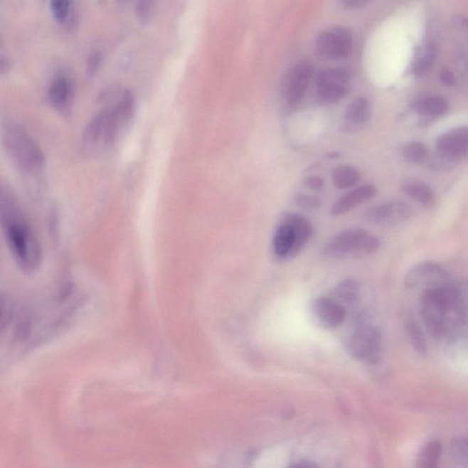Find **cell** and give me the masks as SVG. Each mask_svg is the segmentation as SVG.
Segmentation results:
<instances>
[{
	"instance_id": "obj_13",
	"label": "cell",
	"mask_w": 468,
	"mask_h": 468,
	"mask_svg": "<svg viewBox=\"0 0 468 468\" xmlns=\"http://www.w3.org/2000/svg\"><path fill=\"white\" fill-rule=\"evenodd\" d=\"M311 313L320 326L335 329L344 323L347 309L331 297H317L311 304Z\"/></svg>"
},
{
	"instance_id": "obj_28",
	"label": "cell",
	"mask_w": 468,
	"mask_h": 468,
	"mask_svg": "<svg viewBox=\"0 0 468 468\" xmlns=\"http://www.w3.org/2000/svg\"><path fill=\"white\" fill-rule=\"evenodd\" d=\"M72 3L67 0H53L50 3V11L58 22L66 24L73 19Z\"/></svg>"
},
{
	"instance_id": "obj_20",
	"label": "cell",
	"mask_w": 468,
	"mask_h": 468,
	"mask_svg": "<svg viewBox=\"0 0 468 468\" xmlns=\"http://www.w3.org/2000/svg\"><path fill=\"white\" fill-rule=\"evenodd\" d=\"M333 299L347 309V307H353L358 303L361 297V285L355 279H346L339 282L333 290Z\"/></svg>"
},
{
	"instance_id": "obj_9",
	"label": "cell",
	"mask_w": 468,
	"mask_h": 468,
	"mask_svg": "<svg viewBox=\"0 0 468 468\" xmlns=\"http://www.w3.org/2000/svg\"><path fill=\"white\" fill-rule=\"evenodd\" d=\"M351 76L347 70L326 67L316 75V96L324 105H336L346 97Z\"/></svg>"
},
{
	"instance_id": "obj_10",
	"label": "cell",
	"mask_w": 468,
	"mask_h": 468,
	"mask_svg": "<svg viewBox=\"0 0 468 468\" xmlns=\"http://www.w3.org/2000/svg\"><path fill=\"white\" fill-rule=\"evenodd\" d=\"M413 216L412 208L402 201H390L371 208L364 219L371 225L381 228H393L405 223Z\"/></svg>"
},
{
	"instance_id": "obj_5",
	"label": "cell",
	"mask_w": 468,
	"mask_h": 468,
	"mask_svg": "<svg viewBox=\"0 0 468 468\" xmlns=\"http://www.w3.org/2000/svg\"><path fill=\"white\" fill-rule=\"evenodd\" d=\"M380 240L362 228H351L336 234L324 246L323 253L333 259L366 257L379 250Z\"/></svg>"
},
{
	"instance_id": "obj_14",
	"label": "cell",
	"mask_w": 468,
	"mask_h": 468,
	"mask_svg": "<svg viewBox=\"0 0 468 468\" xmlns=\"http://www.w3.org/2000/svg\"><path fill=\"white\" fill-rule=\"evenodd\" d=\"M48 99L53 107L60 113H70L73 99L72 80L63 75H57L48 89Z\"/></svg>"
},
{
	"instance_id": "obj_2",
	"label": "cell",
	"mask_w": 468,
	"mask_h": 468,
	"mask_svg": "<svg viewBox=\"0 0 468 468\" xmlns=\"http://www.w3.org/2000/svg\"><path fill=\"white\" fill-rule=\"evenodd\" d=\"M1 223L6 243L19 267L36 270L41 262V248L36 234L21 208L9 192L1 193Z\"/></svg>"
},
{
	"instance_id": "obj_22",
	"label": "cell",
	"mask_w": 468,
	"mask_h": 468,
	"mask_svg": "<svg viewBox=\"0 0 468 468\" xmlns=\"http://www.w3.org/2000/svg\"><path fill=\"white\" fill-rule=\"evenodd\" d=\"M403 326H405L407 338L411 343L413 351L422 357L428 354V345L425 336L419 324L416 321L412 313H406L403 317Z\"/></svg>"
},
{
	"instance_id": "obj_17",
	"label": "cell",
	"mask_w": 468,
	"mask_h": 468,
	"mask_svg": "<svg viewBox=\"0 0 468 468\" xmlns=\"http://www.w3.org/2000/svg\"><path fill=\"white\" fill-rule=\"evenodd\" d=\"M275 255L280 259H292L297 256V235L290 223L282 220L272 239Z\"/></svg>"
},
{
	"instance_id": "obj_32",
	"label": "cell",
	"mask_w": 468,
	"mask_h": 468,
	"mask_svg": "<svg viewBox=\"0 0 468 468\" xmlns=\"http://www.w3.org/2000/svg\"><path fill=\"white\" fill-rule=\"evenodd\" d=\"M368 3L365 0H343V1L339 2V4L346 11H356V9L363 8Z\"/></svg>"
},
{
	"instance_id": "obj_15",
	"label": "cell",
	"mask_w": 468,
	"mask_h": 468,
	"mask_svg": "<svg viewBox=\"0 0 468 468\" xmlns=\"http://www.w3.org/2000/svg\"><path fill=\"white\" fill-rule=\"evenodd\" d=\"M371 117V102L364 96H360L351 101L346 108L341 130L348 133L356 132L365 126Z\"/></svg>"
},
{
	"instance_id": "obj_27",
	"label": "cell",
	"mask_w": 468,
	"mask_h": 468,
	"mask_svg": "<svg viewBox=\"0 0 468 468\" xmlns=\"http://www.w3.org/2000/svg\"><path fill=\"white\" fill-rule=\"evenodd\" d=\"M450 450L454 466L457 468H468V437L453 439Z\"/></svg>"
},
{
	"instance_id": "obj_26",
	"label": "cell",
	"mask_w": 468,
	"mask_h": 468,
	"mask_svg": "<svg viewBox=\"0 0 468 468\" xmlns=\"http://www.w3.org/2000/svg\"><path fill=\"white\" fill-rule=\"evenodd\" d=\"M437 57V50L434 44L426 43L418 54V59L413 64V72L416 75H424L434 66Z\"/></svg>"
},
{
	"instance_id": "obj_34",
	"label": "cell",
	"mask_w": 468,
	"mask_h": 468,
	"mask_svg": "<svg viewBox=\"0 0 468 468\" xmlns=\"http://www.w3.org/2000/svg\"><path fill=\"white\" fill-rule=\"evenodd\" d=\"M101 63V54L98 51L92 53L89 57L87 70L90 75H92L97 70Z\"/></svg>"
},
{
	"instance_id": "obj_3",
	"label": "cell",
	"mask_w": 468,
	"mask_h": 468,
	"mask_svg": "<svg viewBox=\"0 0 468 468\" xmlns=\"http://www.w3.org/2000/svg\"><path fill=\"white\" fill-rule=\"evenodd\" d=\"M421 313L426 329L437 339L444 338L468 320L458 302L456 284L445 283L424 290Z\"/></svg>"
},
{
	"instance_id": "obj_30",
	"label": "cell",
	"mask_w": 468,
	"mask_h": 468,
	"mask_svg": "<svg viewBox=\"0 0 468 468\" xmlns=\"http://www.w3.org/2000/svg\"><path fill=\"white\" fill-rule=\"evenodd\" d=\"M458 302L461 309L468 319V278L464 279L456 284Z\"/></svg>"
},
{
	"instance_id": "obj_35",
	"label": "cell",
	"mask_w": 468,
	"mask_h": 468,
	"mask_svg": "<svg viewBox=\"0 0 468 468\" xmlns=\"http://www.w3.org/2000/svg\"><path fill=\"white\" fill-rule=\"evenodd\" d=\"M304 185L307 186L309 190L312 191H321L325 186V182H324L323 179L320 177H309L306 179L304 181Z\"/></svg>"
},
{
	"instance_id": "obj_1",
	"label": "cell",
	"mask_w": 468,
	"mask_h": 468,
	"mask_svg": "<svg viewBox=\"0 0 468 468\" xmlns=\"http://www.w3.org/2000/svg\"><path fill=\"white\" fill-rule=\"evenodd\" d=\"M102 105L86 126L83 134V152L97 156L107 151L132 119L136 102L130 90L120 85L102 89L99 95Z\"/></svg>"
},
{
	"instance_id": "obj_19",
	"label": "cell",
	"mask_w": 468,
	"mask_h": 468,
	"mask_svg": "<svg viewBox=\"0 0 468 468\" xmlns=\"http://www.w3.org/2000/svg\"><path fill=\"white\" fill-rule=\"evenodd\" d=\"M403 193L425 208H432L437 203V193L430 185L419 181H405L402 185Z\"/></svg>"
},
{
	"instance_id": "obj_16",
	"label": "cell",
	"mask_w": 468,
	"mask_h": 468,
	"mask_svg": "<svg viewBox=\"0 0 468 468\" xmlns=\"http://www.w3.org/2000/svg\"><path fill=\"white\" fill-rule=\"evenodd\" d=\"M378 188L374 184H365L355 190L348 192L344 196L339 198L330 210L332 216H341L349 213L361 204L376 196Z\"/></svg>"
},
{
	"instance_id": "obj_36",
	"label": "cell",
	"mask_w": 468,
	"mask_h": 468,
	"mask_svg": "<svg viewBox=\"0 0 468 468\" xmlns=\"http://www.w3.org/2000/svg\"><path fill=\"white\" fill-rule=\"evenodd\" d=\"M9 66H11V64H9V60L6 59L5 56L2 54L1 59H0V68H1V73H4L6 72Z\"/></svg>"
},
{
	"instance_id": "obj_8",
	"label": "cell",
	"mask_w": 468,
	"mask_h": 468,
	"mask_svg": "<svg viewBox=\"0 0 468 468\" xmlns=\"http://www.w3.org/2000/svg\"><path fill=\"white\" fill-rule=\"evenodd\" d=\"M315 68L313 63L307 60H300L285 73L281 86V96L287 108H296L303 101Z\"/></svg>"
},
{
	"instance_id": "obj_25",
	"label": "cell",
	"mask_w": 468,
	"mask_h": 468,
	"mask_svg": "<svg viewBox=\"0 0 468 468\" xmlns=\"http://www.w3.org/2000/svg\"><path fill=\"white\" fill-rule=\"evenodd\" d=\"M361 172L352 166H341L332 173V181L336 188L346 190L361 181Z\"/></svg>"
},
{
	"instance_id": "obj_21",
	"label": "cell",
	"mask_w": 468,
	"mask_h": 468,
	"mask_svg": "<svg viewBox=\"0 0 468 468\" xmlns=\"http://www.w3.org/2000/svg\"><path fill=\"white\" fill-rule=\"evenodd\" d=\"M290 223L297 235V252L299 255L304 246L309 243L313 235V226L307 218L299 213H289L284 214L283 219Z\"/></svg>"
},
{
	"instance_id": "obj_18",
	"label": "cell",
	"mask_w": 468,
	"mask_h": 468,
	"mask_svg": "<svg viewBox=\"0 0 468 468\" xmlns=\"http://www.w3.org/2000/svg\"><path fill=\"white\" fill-rule=\"evenodd\" d=\"M413 110L422 117L437 118L450 112V105L447 99L438 95L425 96L413 102Z\"/></svg>"
},
{
	"instance_id": "obj_4",
	"label": "cell",
	"mask_w": 468,
	"mask_h": 468,
	"mask_svg": "<svg viewBox=\"0 0 468 468\" xmlns=\"http://www.w3.org/2000/svg\"><path fill=\"white\" fill-rule=\"evenodd\" d=\"M2 144L9 158L19 171L30 175L43 171L45 166L43 150L21 124H11L4 127Z\"/></svg>"
},
{
	"instance_id": "obj_6",
	"label": "cell",
	"mask_w": 468,
	"mask_h": 468,
	"mask_svg": "<svg viewBox=\"0 0 468 468\" xmlns=\"http://www.w3.org/2000/svg\"><path fill=\"white\" fill-rule=\"evenodd\" d=\"M383 334L377 326L361 323L348 336L345 349L353 360L366 364H377L383 356Z\"/></svg>"
},
{
	"instance_id": "obj_29",
	"label": "cell",
	"mask_w": 468,
	"mask_h": 468,
	"mask_svg": "<svg viewBox=\"0 0 468 468\" xmlns=\"http://www.w3.org/2000/svg\"><path fill=\"white\" fill-rule=\"evenodd\" d=\"M156 11V2L144 0L137 3L136 12L137 17L142 22H149L151 21Z\"/></svg>"
},
{
	"instance_id": "obj_33",
	"label": "cell",
	"mask_w": 468,
	"mask_h": 468,
	"mask_svg": "<svg viewBox=\"0 0 468 468\" xmlns=\"http://www.w3.org/2000/svg\"><path fill=\"white\" fill-rule=\"evenodd\" d=\"M439 77H440L441 83H443L444 85L448 86V87H451V86L456 85V77H454L453 72H451L450 69H444L443 70H441Z\"/></svg>"
},
{
	"instance_id": "obj_7",
	"label": "cell",
	"mask_w": 468,
	"mask_h": 468,
	"mask_svg": "<svg viewBox=\"0 0 468 468\" xmlns=\"http://www.w3.org/2000/svg\"><path fill=\"white\" fill-rule=\"evenodd\" d=\"M353 50V34L351 28L344 26L324 31L317 37L315 53L323 60L347 59Z\"/></svg>"
},
{
	"instance_id": "obj_24",
	"label": "cell",
	"mask_w": 468,
	"mask_h": 468,
	"mask_svg": "<svg viewBox=\"0 0 468 468\" xmlns=\"http://www.w3.org/2000/svg\"><path fill=\"white\" fill-rule=\"evenodd\" d=\"M442 452H443V447L440 442L429 441L420 452L416 468H439Z\"/></svg>"
},
{
	"instance_id": "obj_11",
	"label": "cell",
	"mask_w": 468,
	"mask_h": 468,
	"mask_svg": "<svg viewBox=\"0 0 468 468\" xmlns=\"http://www.w3.org/2000/svg\"><path fill=\"white\" fill-rule=\"evenodd\" d=\"M435 149L445 161H457L468 154V126L448 130L438 137Z\"/></svg>"
},
{
	"instance_id": "obj_31",
	"label": "cell",
	"mask_w": 468,
	"mask_h": 468,
	"mask_svg": "<svg viewBox=\"0 0 468 468\" xmlns=\"http://www.w3.org/2000/svg\"><path fill=\"white\" fill-rule=\"evenodd\" d=\"M296 203L298 206L304 210H316L321 205V201L319 198L306 194H298L296 197Z\"/></svg>"
},
{
	"instance_id": "obj_23",
	"label": "cell",
	"mask_w": 468,
	"mask_h": 468,
	"mask_svg": "<svg viewBox=\"0 0 468 468\" xmlns=\"http://www.w3.org/2000/svg\"><path fill=\"white\" fill-rule=\"evenodd\" d=\"M400 156L413 164H424L430 159L427 147L419 141H408L403 143L398 149Z\"/></svg>"
},
{
	"instance_id": "obj_12",
	"label": "cell",
	"mask_w": 468,
	"mask_h": 468,
	"mask_svg": "<svg viewBox=\"0 0 468 468\" xmlns=\"http://www.w3.org/2000/svg\"><path fill=\"white\" fill-rule=\"evenodd\" d=\"M448 277L450 275L443 266L432 262H424L409 269L405 284L409 288L425 287V290L447 283Z\"/></svg>"
}]
</instances>
